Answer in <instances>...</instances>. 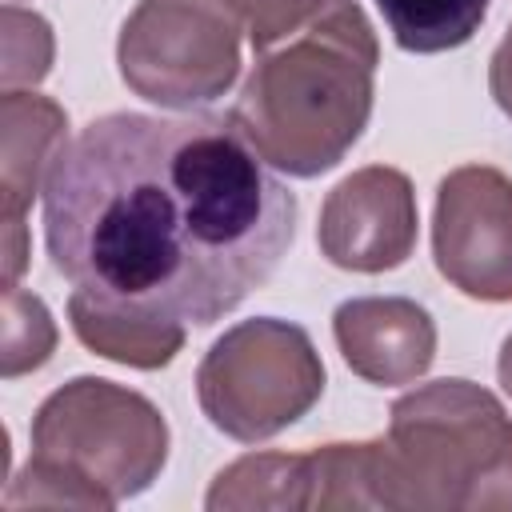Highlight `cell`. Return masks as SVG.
I'll return each mask as SVG.
<instances>
[{"label":"cell","instance_id":"cell-16","mask_svg":"<svg viewBox=\"0 0 512 512\" xmlns=\"http://www.w3.org/2000/svg\"><path fill=\"white\" fill-rule=\"evenodd\" d=\"M244 20H248V40L256 52L288 40L292 32H300L320 8L324 0H240Z\"/></svg>","mask_w":512,"mask_h":512},{"label":"cell","instance_id":"cell-11","mask_svg":"<svg viewBox=\"0 0 512 512\" xmlns=\"http://www.w3.org/2000/svg\"><path fill=\"white\" fill-rule=\"evenodd\" d=\"M68 324L88 352L128 368H144V372L172 364V356L184 348V336H188L184 320H172L136 304L104 300L80 288H72L68 296Z\"/></svg>","mask_w":512,"mask_h":512},{"label":"cell","instance_id":"cell-7","mask_svg":"<svg viewBox=\"0 0 512 512\" xmlns=\"http://www.w3.org/2000/svg\"><path fill=\"white\" fill-rule=\"evenodd\" d=\"M432 256L440 276L472 300H512V180L464 164L436 188Z\"/></svg>","mask_w":512,"mask_h":512},{"label":"cell","instance_id":"cell-6","mask_svg":"<svg viewBox=\"0 0 512 512\" xmlns=\"http://www.w3.org/2000/svg\"><path fill=\"white\" fill-rule=\"evenodd\" d=\"M244 36L240 0H140L120 28L116 64L140 100L192 112L236 84Z\"/></svg>","mask_w":512,"mask_h":512},{"label":"cell","instance_id":"cell-17","mask_svg":"<svg viewBox=\"0 0 512 512\" xmlns=\"http://www.w3.org/2000/svg\"><path fill=\"white\" fill-rule=\"evenodd\" d=\"M488 88H492V100L500 104V112L512 120V28L504 32V40L496 44V52L488 60Z\"/></svg>","mask_w":512,"mask_h":512},{"label":"cell","instance_id":"cell-5","mask_svg":"<svg viewBox=\"0 0 512 512\" xmlns=\"http://www.w3.org/2000/svg\"><path fill=\"white\" fill-rule=\"evenodd\" d=\"M324 396V360L312 336L276 316L232 324L196 368L208 424L240 444H260L304 420Z\"/></svg>","mask_w":512,"mask_h":512},{"label":"cell","instance_id":"cell-1","mask_svg":"<svg viewBox=\"0 0 512 512\" xmlns=\"http://www.w3.org/2000/svg\"><path fill=\"white\" fill-rule=\"evenodd\" d=\"M296 196L220 112H108L44 184L48 260L72 288L196 328L272 280Z\"/></svg>","mask_w":512,"mask_h":512},{"label":"cell","instance_id":"cell-12","mask_svg":"<svg viewBox=\"0 0 512 512\" xmlns=\"http://www.w3.org/2000/svg\"><path fill=\"white\" fill-rule=\"evenodd\" d=\"M212 512H260V508H312L308 452H252L228 464L208 496Z\"/></svg>","mask_w":512,"mask_h":512},{"label":"cell","instance_id":"cell-15","mask_svg":"<svg viewBox=\"0 0 512 512\" xmlns=\"http://www.w3.org/2000/svg\"><path fill=\"white\" fill-rule=\"evenodd\" d=\"M52 68V28L44 16L4 4V92L40 84Z\"/></svg>","mask_w":512,"mask_h":512},{"label":"cell","instance_id":"cell-3","mask_svg":"<svg viewBox=\"0 0 512 512\" xmlns=\"http://www.w3.org/2000/svg\"><path fill=\"white\" fill-rule=\"evenodd\" d=\"M164 464V412L124 384L76 376L36 408L32 456L12 476L4 504L116 508L152 488Z\"/></svg>","mask_w":512,"mask_h":512},{"label":"cell","instance_id":"cell-2","mask_svg":"<svg viewBox=\"0 0 512 512\" xmlns=\"http://www.w3.org/2000/svg\"><path fill=\"white\" fill-rule=\"evenodd\" d=\"M376 64L380 44L364 8L324 0L300 32L256 52L228 116L276 172L312 180L364 136Z\"/></svg>","mask_w":512,"mask_h":512},{"label":"cell","instance_id":"cell-14","mask_svg":"<svg viewBox=\"0 0 512 512\" xmlns=\"http://www.w3.org/2000/svg\"><path fill=\"white\" fill-rule=\"evenodd\" d=\"M56 348V324L40 296L20 284L4 288V324H0V376L16 380L40 364H48Z\"/></svg>","mask_w":512,"mask_h":512},{"label":"cell","instance_id":"cell-18","mask_svg":"<svg viewBox=\"0 0 512 512\" xmlns=\"http://www.w3.org/2000/svg\"><path fill=\"white\" fill-rule=\"evenodd\" d=\"M496 376H500V388L512 396V332L504 336L500 344V360H496Z\"/></svg>","mask_w":512,"mask_h":512},{"label":"cell","instance_id":"cell-13","mask_svg":"<svg viewBox=\"0 0 512 512\" xmlns=\"http://www.w3.org/2000/svg\"><path fill=\"white\" fill-rule=\"evenodd\" d=\"M376 8L392 40L420 56L468 44L488 16V0H376Z\"/></svg>","mask_w":512,"mask_h":512},{"label":"cell","instance_id":"cell-8","mask_svg":"<svg viewBox=\"0 0 512 512\" xmlns=\"http://www.w3.org/2000/svg\"><path fill=\"white\" fill-rule=\"evenodd\" d=\"M416 192L400 168L368 164L344 176L320 204L316 244L348 272H392L416 248Z\"/></svg>","mask_w":512,"mask_h":512},{"label":"cell","instance_id":"cell-10","mask_svg":"<svg viewBox=\"0 0 512 512\" xmlns=\"http://www.w3.org/2000/svg\"><path fill=\"white\" fill-rule=\"evenodd\" d=\"M68 148V112L40 92L0 96V220L24 224L28 204L44 192Z\"/></svg>","mask_w":512,"mask_h":512},{"label":"cell","instance_id":"cell-9","mask_svg":"<svg viewBox=\"0 0 512 512\" xmlns=\"http://www.w3.org/2000/svg\"><path fill=\"white\" fill-rule=\"evenodd\" d=\"M344 364L380 388L420 380L436 360V320L408 296H356L332 312Z\"/></svg>","mask_w":512,"mask_h":512},{"label":"cell","instance_id":"cell-4","mask_svg":"<svg viewBox=\"0 0 512 512\" xmlns=\"http://www.w3.org/2000/svg\"><path fill=\"white\" fill-rule=\"evenodd\" d=\"M396 508H512V416L460 376L404 392L388 420Z\"/></svg>","mask_w":512,"mask_h":512}]
</instances>
